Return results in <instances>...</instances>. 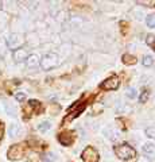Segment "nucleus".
I'll list each match as a JSON object with an SVG mask.
<instances>
[{"label":"nucleus","instance_id":"412c9836","mask_svg":"<svg viewBox=\"0 0 155 162\" xmlns=\"http://www.w3.org/2000/svg\"><path fill=\"white\" fill-rule=\"evenodd\" d=\"M146 42H147V45H150V46H152L154 42H155V37L154 35H148L147 39H146Z\"/></svg>","mask_w":155,"mask_h":162},{"label":"nucleus","instance_id":"a211bd4d","mask_svg":"<svg viewBox=\"0 0 155 162\" xmlns=\"http://www.w3.org/2000/svg\"><path fill=\"white\" fill-rule=\"evenodd\" d=\"M15 99L18 101H23L24 99H26V93H23V92H18V93H15Z\"/></svg>","mask_w":155,"mask_h":162},{"label":"nucleus","instance_id":"7ed1b4c3","mask_svg":"<svg viewBox=\"0 0 155 162\" xmlns=\"http://www.w3.org/2000/svg\"><path fill=\"white\" fill-rule=\"evenodd\" d=\"M119 85H120L119 77H116V76H112V77L107 78L103 84H100V88H101V89H105V91H115V89L119 88Z\"/></svg>","mask_w":155,"mask_h":162},{"label":"nucleus","instance_id":"39448f33","mask_svg":"<svg viewBox=\"0 0 155 162\" xmlns=\"http://www.w3.org/2000/svg\"><path fill=\"white\" fill-rule=\"evenodd\" d=\"M23 153H24V150L20 145H13V146H11L10 150H8L7 155H8V158L13 161V159H20Z\"/></svg>","mask_w":155,"mask_h":162},{"label":"nucleus","instance_id":"20e7f679","mask_svg":"<svg viewBox=\"0 0 155 162\" xmlns=\"http://www.w3.org/2000/svg\"><path fill=\"white\" fill-rule=\"evenodd\" d=\"M81 157H83V159L85 162H97L99 161V153H97V150L93 148V147H90V146H88L83 151Z\"/></svg>","mask_w":155,"mask_h":162},{"label":"nucleus","instance_id":"f3484780","mask_svg":"<svg viewBox=\"0 0 155 162\" xmlns=\"http://www.w3.org/2000/svg\"><path fill=\"white\" fill-rule=\"evenodd\" d=\"M147 26L148 27H155V15L147 16Z\"/></svg>","mask_w":155,"mask_h":162},{"label":"nucleus","instance_id":"4be33fe9","mask_svg":"<svg viewBox=\"0 0 155 162\" xmlns=\"http://www.w3.org/2000/svg\"><path fill=\"white\" fill-rule=\"evenodd\" d=\"M30 105L31 107H36V105H39V101H36V100H30Z\"/></svg>","mask_w":155,"mask_h":162},{"label":"nucleus","instance_id":"5701e85b","mask_svg":"<svg viewBox=\"0 0 155 162\" xmlns=\"http://www.w3.org/2000/svg\"><path fill=\"white\" fill-rule=\"evenodd\" d=\"M138 162H148V161H147V159H146V158H140V159L138 161Z\"/></svg>","mask_w":155,"mask_h":162},{"label":"nucleus","instance_id":"423d86ee","mask_svg":"<svg viewBox=\"0 0 155 162\" xmlns=\"http://www.w3.org/2000/svg\"><path fill=\"white\" fill-rule=\"evenodd\" d=\"M24 39L23 37H22L20 34H12L10 39H8V46H10L11 49H15V50H18V49H20V46L23 45Z\"/></svg>","mask_w":155,"mask_h":162},{"label":"nucleus","instance_id":"393cba45","mask_svg":"<svg viewBox=\"0 0 155 162\" xmlns=\"http://www.w3.org/2000/svg\"><path fill=\"white\" fill-rule=\"evenodd\" d=\"M151 47H154V50H155V42H154V45H152V46Z\"/></svg>","mask_w":155,"mask_h":162},{"label":"nucleus","instance_id":"f03ea898","mask_svg":"<svg viewBox=\"0 0 155 162\" xmlns=\"http://www.w3.org/2000/svg\"><path fill=\"white\" fill-rule=\"evenodd\" d=\"M40 62V66H42L43 70H50V69H54L56 66H58L60 64V58L56 53H47L39 60Z\"/></svg>","mask_w":155,"mask_h":162},{"label":"nucleus","instance_id":"f257e3e1","mask_svg":"<svg viewBox=\"0 0 155 162\" xmlns=\"http://www.w3.org/2000/svg\"><path fill=\"white\" fill-rule=\"evenodd\" d=\"M115 153L116 155L119 157L120 159H124V161H128V159H132L136 157V150L134 147H131L130 145H127V143H123V145L117 146L115 148Z\"/></svg>","mask_w":155,"mask_h":162},{"label":"nucleus","instance_id":"6ab92c4d","mask_svg":"<svg viewBox=\"0 0 155 162\" xmlns=\"http://www.w3.org/2000/svg\"><path fill=\"white\" fill-rule=\"evenodd\" d=\"M123 60H124V62H127V64H132V62H135V57H132V56H124L123 57Z\"/></svg>","mask_w":155,"mask_h":162},{"label":"nucleus","instance_id":"b1692460","mask_svg":"<svg viewBox=\"0 0 155 162\" xmlns=\"http://www.w3.org/2000/svg\"><path fill=\"white\" fill-rule=\"evenodd\" d=\"M2 135H3V130L0 128V141H2Z\"/></svg>","mask_w":155,"mask_h":162},{"label":"nucleus","instance_id":"9d476101","mask_svg":"<svg viewBox=\"0 0 155 162\" xmlns=\"http://www.w3.org/2000/svg\"><path fill=\"white\" fill-rule=\"evenodd\" d=\"M20 132H22V128L19 124H12L10 130H8V134H10V137H12V138H16Z\"/></svg>","mask_w":155,"mask_h":162},{"label":"nucleus","instance_id":"ddd939ff","mask_svg":"<svg viewBox=\"0 0 155 162\" xmlns=\"http://www.w3.org/2000/svg\"><path fill=\"white\" fill-rule=\"evenodd\" d=\"M142 64H143L144 66H152V64H154V58H152L151 56H144V57H143Z\"/></svg>","mask_w":155,"mask_h":162},{"label":"nucleus","instance_id":"aec40b11","mask_svg":"<svg viewBox=\"0 0 155 162\" xmlns=\"http://www.w3.org/2000/svg\"><path fill=\"white\" fill-rule=\"evenodd\" d=\"M45 159L47 162H56V155L54 154H46L45 155Z\"/></svg>","mask_w":155,"mask_h":162},{"label":"nucleus","instance_id":"f8f14e48","mask_svg":"<svg viewBox=\"0 0 155 162\" xmlns=\"http://www.w3.org/2000/svg\"><path fill=\"white\" fill-rule=\"evenodd\" d=\"M50 127H51L50 122H42V123H39V126H38V130L40 132H46L47 130H50Z\"/></svg>","mask_w":155,"mask_h":162},{"label":"nucleus","instance_id":"9b49d317","mask_svg":"<svg viewBox=\"0 0 155 162\" xmlns=\"http://www.w3.org/2000/svg\"><path fill=\"white\" fill-rule=\"evenodd\" d=\"M7 53V42L4 38H0V57H4Z\"/></svg>","mask_w":155,"mask_h":162},{"label":"nucleus","instance_id":"0eeeda50","mask_svg":"<svg viewBox=\"0 0 155 162\" xmlns=\"http://www.w3.org/2000/svg\"><path fill=\"white\" fill-rule=\"evenodd\" d=\"M13 61L15 62H23V61H26L27 60V57H29V54H27V51L24 50V49H18V50H15L13 51Z\"/></svg>","mask_w":155,"mask_h":162},{"label":"nucleus","instance_id":"dca6fc26","mask_svg":"<svg viewBox=\"0 0 155 162\" xmlns=\"http://www.w3.org/2000/svg\"><path fill=\"white\" fill-rule=\"evenodd\" d=\"M148 100V91H143L140 93V97H139V101L140 103H146Z\"/></svg>","mask_w":155,"mask_h":162},{"label":"nucleus","instance_id":"2eb2a0df","mask_svg":"<svg viewBox=\"0 0 155 162\" xmlns=\"http://www.w3.org/2000/svg\"><path fill=\"white\" fill-rule=\"evenodd\" d=\"M146 135H147L148 138L154 139L155 138V127H148L147 130H146Z\"/></svg>","mask_w":155,"mask_h":162},{"label":"nucleus","instance_id":"1a4fd4ad","mask_svg":"<svg viewBox=\"0 0 155 162\" xmlns=\"http://www.w3.org/2000/svg\"><path fill=\"white\" fill-rule=\"evenodd\" d=\"M26 64L29 68H34L39 64V57L36 56V54H30L29 57H27V60H26Z\"/></svg>","mask_w":155,"mask_h":162},{"label":"nucleus","instance_id":"4468645a","mask_svg":"<svg viewBox=\"0 0 155 162\" xmlns=\"http://www.w3.org/2000/svg\"><path fill=\"white\" fill-rule=\"evenodd\" d=\"M126 94L128 96L130 99H134L136 96V89L135 88H127L126 89Z\"/></svg>","mask_w":155,"mask_h":162},{"label":"nucleus","instance_id":"6e6552de","mask_svg":"<svg viewBox=\"0 0 155 162\" xmlns=\"http://www.w3.org/2000/svg\"><path fill=\"white\" fill-rule=\"evenodd\" d=\"M142 153L144 155L150 157V158H154L155 157V145L154 143H146L142 147Z\"/></svg>","mask_w":155,"mask_h":162}]
</instances>
